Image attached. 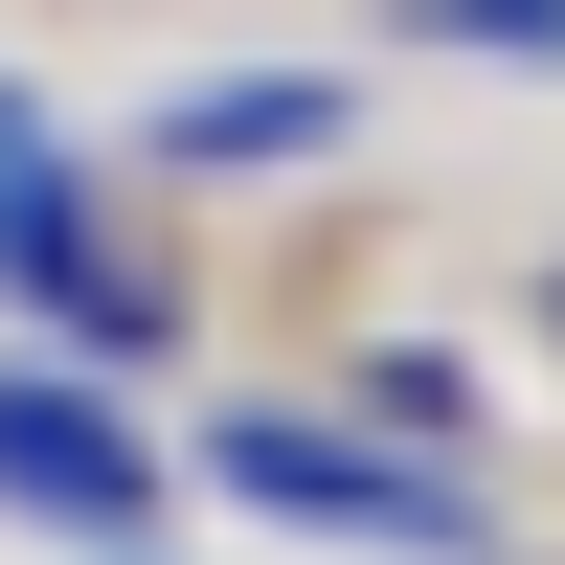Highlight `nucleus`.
I'll return each instance as SVG.
<instances>
[{
  "mask_svg": "<svg viewBox=\"0 0 565 565\" xmlns=\"http://www.w3.org/2000/svg\"><path fill=\"white\" fill-rule=\"evenodd\" d=\"M181 476H226L249 521H317V543H362V565H476V498H452V452L317 430V407H226Z\"/></svg>",
  "mask_w": 565,
  "mask_h": 565,
  "instance_id": "f257e3e1",
  "label": "nucleus"
},
{
  "mask_svg": "<svg viewBox=\"0 0 565 565\" xmlns=\"http://www.w3.org/2000/svg\"><path fill=\"white\" fill-rule=\"evenodd\" d=\"M159 476H181V452L136 430L114 385L0 362V521H45V543H136V521H159Z\"/></svg>",
  "mask_w": 565,
  "mask_h": 565,
  "instance_id": "f03ea898",
  "label": "nucleus"
},
{
  "mask_svg": "<svg viewBox=\"0 0 565 565\" xmlns=\"http://www.w3.org/2000/svg\"><path fill=\"white\" fill-rule=\"evenodd\" d=\"M0 295H23L45 340H90V362H159V295H136L114 226H90V159L23 136V114H0Z\"/></svg>",
  "mask_w": 565,
  "mask_h": 565,
  "instance_id": "7ed1b4c3",
  "label": "nucleus"
},
{
  "mask_svg": "<svg viewBox=\"0 0 565 565\" xmlns=\"http://www.w3.org/2000/svg\"><path fill=\"white\" fill-rule=\"evenodd\" d=\"M340 136H362L340 68H204V90H159V159L181 181H271V159H340Z\"/></svg>",
  "mask_w": 565,
  "mask_h": 565,
  "instance_id": "20e7f679",
  "label": "nucleus"
},
{
  "mask_svg": "<svg viewBox=\"0 0 565 565\" xmlns=\"http://www.w3.org/2000/svg\"><path fill=\"white\" fill-rule=\"evenodd\" d=\"M362 407H385V430H430V452H452V430H476V362H452V340H385V362H362Z\"/></svg>",
  "mask_w": 565,
  "mask_h": 565,
  "instance_id": "39448f33",
  "label": "nucleus"
},
{
  "mask_svg": "<svg viewBox=\"0 0 565 565\" xmlns=\"http://www.w3.org/2000/svg\"><path fill=\"white\" fill-rule=\"evenodd\" d=\"M407 45H543L565 68V0H407Z\"/></svg>",
  "mask_w": 565,
  "mask_h": 565,
  "instance_id": "423d86ee",
  "label": "nucleus"
},
{
  "mask_svg": "<svg viewBox=\"0 0 565 565\" xmlns=\"http://www.w3.org/2000/svg\"><path fill=\"white\" fill-rule=\"evenodd\" d=\"M90 565H136V543H90Z\"/></svg>",
  "mask_w": 565,
  "mask_h": 565,
  "instance_id": "0eeeda50",
  "label": "nucleus"
},
{
  "mask_svg": "<svg viewBox=\"0 0 565 565\" xmlns=\"http://www.w3.org/2000/svg\"><path fill=\"white\" fill-rule=\"evenodd\" d=\"M0 114H23V90H0Z\"/></svg>",
  "mask_w": 565,
  "mask_h": 565,
  "instance_id": "6e6552de",
  "label": "nucleus"
}]
</instances>
